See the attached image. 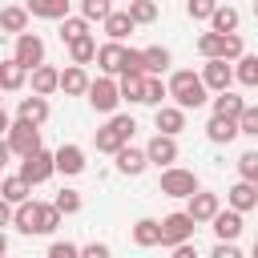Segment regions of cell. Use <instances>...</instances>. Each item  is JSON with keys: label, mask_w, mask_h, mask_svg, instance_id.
<instances>
[{"label": "cell", "mask_w": 258, "mask_h": 258, "mask_svg": "<svg viewBox=\"0 0 258 258\" xmlns=\"http://www.w3.org/2000/svg\"><path fill=\"white\" fill-rule=\"evenodd\" d=\"M129 16H133L137 24H153V20H157V4H153V0H129Z\"/></svg>", "instance_id": "obj_39"}, {"label": "cell", "mask_w": 258, "mask_h": 258, "mask_svg": "<svg viewBox=\"0 0 258 258\" xmlns=\"http://www.w3.org/2000/svg\"><path fill=\"white\" fill-rule=\"evenodd\" d=\"M0 194H4L12 206H20V202H28V198H32V185H28L20 173H12V177H4V181H0Z\"/></svg>", "instance_id": "obj_32"}, {"label": "cell", "mask_w": 258, "mask_h": 258, "mask_svg": "<svg viewBox=\"0 0 258 258\" xmlns=\"http://www.w3.org/2000/svg\"><path fill=\"white\" fill-rule=\"evenodd\" d=\"M81 254H85V258H109V246H105V242H85Z\"/></svg>", "instance_id": "obj_47"}, {"label": "cell", "mask_w": 258, "mask_h": 258, "mask_svg": "<svg viewBox=\"0 0 258 258\" xmlns=\"http://www.w3.org/2000/svg\"><path fill=\"white\" fill-rule=\"evenodd\" d=\"M133 133H137V121L129 113H109V121L93 133V145H97V153H117L121 145L133 141Z\"/></svg>", "instance_id": "obj_3"}, {"label": "cell", "mask_w": 258, "mask_h": 258, "mask_svg": "<svg viewBox=\"0 0 258 258\" xmlns=\"http://www.w3.org/2000/svg\"><path fill=\"white\" fill-rule=\"evenodd\" d=\"M0 254H8V234L0 230Z\"/></svg>", "instance_id": "obj_51"}, {"label": "cell", "mask_w": 258, "mask_h": 258, "mask_svg": "<svg viewBox=\"0 0 258 258\" xmlns=\"http://www.w3.org/2000/svg\"><path fill=\"white\" fill-rule=\"evenodd\" d=\"M24 81H28V69H24L16 56L0 60V89H4V93H20V89H24Z\"/></svg>", "instance_id": "obj_21"}, {"label": "cell", "mask_w": 258, "mask_h": 258, "mask_svg": "<svg viewBox=\"0 0 258 258\" xmlns=\"http://www.w3.org/2000/svg\"><path fill=\"white\" fill-rule=\"evenodd\" d=\"M238 177H246V181L258 177V153H254V149H246V153L238 157Z\"/></svg>", "instance_id": "obj_43"}, {"label": "cell", "mask_w": 258, "mask_h": 258, "mask_svg": "<svg viewBox=\"0 0 258 258\" xmlns=\"http://www.w3.org/2000/svg\"><path fill=\"white\" fill-rule=\"evenodd\" d=\"M101 24H105V36H109V40H125V36L137 28V20L129 16V8H125V12H109Z\"/></svg>", "instance_id": "obj_26"}, {"label": "cell", "mask_w": 258, "mask_h": 258, "mask_svg": "<svg viewBox=\"0 0 258 258\" xmlns=\"http://www.w3.org/2000/svg\"><path fill=\"white\" fill-rule=\"evenodd\" d=\"M73 254H81L77 242H52L48 246V258H73Z\"/></svg>", "instance_id": "obj_46"}, {"label": "cell", "mask_w": 258, "mask_h": 258, "mask_svg": "<svg viewBox=\"0 0 258 258\" xmlns=\"http://www.w3.org/2000/svg\"><path fill=\"white\" fill-rule=\"evenodd\" d=\"M52 206L69 218V214H81V206H85V202H81V189H69V185H64V189L52 198Z\"/></svg>", "instance_id": "obj_37"}, {"label": "cell", "mask_w": 258, "mask_h": 258, "mask_svg": "<svg viewBox=\"0 0 258 258\" xmlns=\"http://www.w3.org/2000/svg\"><path fill=\"white\" fill-rule=\"evenodd\" d=\"M210 226H214V234H218V238L238 242V234H242V210H234V206H230V210H218Z\"/></svg>", "instance_id": "obj_20"}, {"label": "cell", "mask_w": 258, "mask_h": 258, "mask_svg": "<svg viewBox=\"0 0 258 258\" xmlns=\"http://www.w3.org/2000/svg\"><path fill=\"white\" fill-rule=\"evenodd\" d=\"M69 60L73 64H89V60H97V40L85 32V36H77V40H69Z\"/></svg>", "instance_id": "obj_30"}, {"label": "cell", "mask_w": 258, "mask_h": 258, "mask_svg": "<svg viewBox=\"0 0 258 258\" xmlns=\"http://www.w3.org/2000/svg\"><path fill=\"white\" fill-rule=\"evenodd\" d=\"M165 97H169V85L161 81V73H145V101L141 105H165Z\"/></svg>", "instance_id": "obj_33"}, {"label": "cell", "mask_w": 258, "mask_h": 258, "mask_svg": "<svg viewBox=\"0 0 258 258\" xmlns=\"http://www.w3.org/2000/svg\"><path fill=\"white\" fill-rule=\"evenodd\" d=\"M198 52L202 56H226V32H214V28L202 32L198 36Z\"/></svg>", "instance_id": "obj_35"}, {"label": "cell", "mask_w": 258, "mask_h": 258, "mask_svg": "<svg viewBox=\"0 0 258 258\" xmlns=\"http://www.w3.org/2000/svg\"><path fill=\"white\" fill-rule=\"evenodd\" d=\"M69 4L73 0H24V8L40 20H64L69 16Z\"/></svg>", "instance_id": "obj_25"}, {"label": "cell", "mask_w": 258, "mask_h": 258, "mask_svg": "<svg viewBox=\"0 0 258 258\" xmlns=\"http://www.w3.org/2000/svg\"><path fill=\"white\" fill-rule=\"evenodd\" d=\"M89 32V16H64L60 20V40L69 44V40H77V36H85Z\"/></svg>", "instance_id": "obj_38"}, {"label": "cell", "mask_w": 258, "mask_h": 258, "mask_svg": "<svg viewBox=\"0 0 258 258\" xmlns=\"http://www.w3.org/2000/svg\"><path fill=\"white\" fill-rule=\"evenodd\" d=\"M89 105L97 109V113H117V105H121V85L105 73V77H97V81H89Z\"/></svg>", "instance_id": "obj_7"}, {"label": "cell", "mask_w": 258, "mask_h": 258, "mask_svg": "<svg viewBox=\"0 0 258 258\" xmlns=\"http://www.w3.org/2000/svg\"><path fill=\"white\" fill-rule=\"evenodd\" d=\"M0 93H4V89H0Z\"/></svg>", "instance_id": "obj_55"}, {"label": "cell", "mask_w": 258, "mask_h": 258, "mask_svg": "<svg viewBox=\"0 0 258 258\" xmlns=\"http://www.w3.org/2000/svg\"><path fill=\"white\" fill-rule=\"evenodd\" d=\"M8 129H12V117H8V113H4V105H0V137H4Z\"/></svg>", "instance_id": "obj_50"}, {"label": "cell", "mask_w": 258, "mask_h": 258, "mask_svg": "<svg viewBox=\"0 0 258 258\" xmlns=\"http://www.w3.org/2000/svg\"><path fill=\"white\" fill-rule=\"evenodd\" d=\"M121 101H133V105H141L145 101V73H121Z\"/></svg>", "instance_id": "obj_29"}, {"label": "cell", "mask_w": 258, "mask_h": 258, "mask_svg": "<svg viewBox=\"0 0 258 258\" xmlns=\"http://www.w3.org/2000/svg\"><path fill=\"white\" fill-rule=\"evenodd\" d=\"M194 230H198L194 214H189V210H173V214H165V218H161V246H165V250H173L177 242H189V238H194Z\"/></svg>", "instance_id": "obj_4"}, {"label": "cell", "mask_w": 258, "mask_h": 258, "mask_svg": "<svg viewBox=\"0 0 258 258\" xmlns=\"http://www.w3.org/2000/svg\"><path fill=\"white\" fill-rule=\"evenodd\" d=\"M202 81H206L210 93H222V89L234 85V64H230L226 56H206V64H202Z\"/></svg>", "instance_id": "obj_9"}, {"label": "cell", "mask_w": 258, "mask_h": 258, "mask_svg": "<svg viewBox=\"0 0 258 258\" xmlns=\"http://www.w3.org/2000/svg\"><path fill=\"white\" fill-rule=\"evenodd\" d=\"M145 153H149V165H157V169H165V165H177V137L173 133H153L149 137V145H145Z\"/></svg>", "instance_id": "obj_10"}, {"label": "cell", "mask_w": 258, "mask_h": 258, "mask_svg": "<svg viewBox=\"0 0 258 258\" xmlns=\"http://www.w3.org/2000/svg\"><path fill=\"white\" fill-rule=\"evenodd\" d=\"M254 258H258V238H254Z\"/></svg>", "instance_id": "obj_52"}, {"label": "cell", "mask_w": 258, "mask_h": 258, "mask_svg": "<svg viewBox=\"0 0 258 258\" xmlns=\"http://www.w3.org/2000/svg\"><path fill=\"white\" fill-rule=\"evenodd\" d=\"M185 202H189L185 210L194 214V222H198V226H202V222H214V214L222 210V198H218V194H210V189H194Z\"/></svg>", "instance_id": "obj_13"}, {"label": "cell", "mask_w": 258, "mask_h": 258, "mask_svg": "<svg viewBox=\"0 0 258 258\" xmlns=\"http://www.w3.org/2000/svg\"><path fill=\"white\" fill-rule=\"evenodd\" d=\"M238 24H242V12L230 8V4H218L214 16H210V28L214 32H238Z\"/></svg>", "instance_id": "obj_28"}, {"label": "cell", "mask_w": 258, "mask_h": 258, "mask_svg": "<svg viewBox=\"0 0 258 258\" xmlns=\"http://www.w3.org/2000/svg\"><path fill=\"white\" fill-rule=\"evenodd\" d=\"M169 60H173V56H169L165 44H149V48H145V73H165Z\"/></svg>", "instance_id": "obj_36"}, {"label": "cell", "mask_w": 258, "mask_h": 258, "mask_svg": "<svg viewBox=\"0 0 258 258\" xmlns=\"http://www.w3.org/2000/svg\"><path fill=\"white\" fill-rule=\"evenodd\" d=\"M28 8H20V4H8V8H0V32H28Z\"/></svg>", "instance_id": "obj_27"}, {"label": "cell", "mask_w": 258, "mask_h": 258, "mask_svg": "<svg viewBox=\"0 0 258 258\" xmlns=\"http://www.w3.org/2000/svg\"><path fill=\"white\" fill-rule=\"evenodd\" d=\"M210 258H242V250H238V242L218 238V242H214V250H210Z\"/></svg>", "instance_id": "obj_45"}, {"label": "cell", "mask_w": 258, "mask_h": 258, "mask_svg": "<svg viewBox=\"0 0 258 258\" xmlns=\"http://www.w3.org/2000/svg\"><path fill=\"white\" fill-rule=\"evenodd\" d=\"M254 16H258V0H254Z\"/></svg>", "instance_id": "obj_53"}, {"label": "cell", "mask_w": 258, "mask_h": 258, "mask_svg": "<svg viewBox=\"0 0 258 258\" xmlns=\"http://www.w3.org/2000/svg\"><path fill=\"white\" fill-rule=\"evenodd\" d=\"M12 157H16V153H12V145H8V137H0V169H4V165H8Z\"/></svg>", "instance_id": "obj_49"}, {"label": "cell", "mask_w": 258, "mask_h": 258, "mask_svg": "<svg viewBox=\"0 0 258 258\" xmlns=\"http://www.w3.org/2000/svg\"><path fill=\"white\" fill-rule=\"evenodd\" d=\"M169 97H173V105H181V109H202V105L210 101V89H206L202 73L177 69V73L169 77Z\"/></svg>", "instance_id": "obj_2"}, {"label": "cell", "mask_w": 258, "mask_h": 258, "mask_svg": "<svg viewBox=\"0 0 258 258\" xmlns=\"http://www.w3.org/2000/svg\"><path fill=\"white\" fill-rule=\"evenodd\" d=\"M56 173H64V177H77V173H85V149L81 145H60L56 149Z\"/></svg>", "instance_id": "obj_17"}, {"label": "cell", "mask_w": 258, "mask_h": 258, "mask_svg": "<svg viewBox=\"0 0 258 258\" xmlns=\"http://www.w3.org/2000/svg\"><path fill=\"white\" fill-rule=\"evenodd\" d=\"M234 81H242L246 89H258V56H238V64H234Z\"/></svg>", "instance_id": "obj_34"}, {"label": "cell", "mask_w": 258, "mask_h": 258, "mask_svg": "<svg viewBox=\"0 0 258 258\" xmlns=\"http://www.w3.org/2000/svg\"><path fill=\"white\" fill-rule=\"evenodd\" d=\"M206 137H210L214 145H230V141L238 137V121H234V117H222V113H214V117L206 121Z\"/></svg>", "instance_id": "obj_19"}, {"label": "cell", "mask_w": 258, "mask_h": 258, "mask_svg": "<svg viewBox=\"0 0 258 258\" xmlns=\"http://www.w3.org/2000/svg\"><path fill=\"white\" fill-rule=\"evenodd\" d=\"M97 64H101V73L121 77V69H125V44H121V40L101 44V48H97Z\"/></svg>", "instance_id": "obj_15"}, {"label": "cell", "mask_w": 258, "mask_h": 258, "mask_svg": "<svg viewBox=\"0 0 258 258\" xmlns=\"http://www.w3.org/2000/svg\"><path fill=\"white\" fill-rule=\"evenodd\" d=\"M226 206H234V210H242V214H246V210H258V185L246 181V177L234 181V185L226 189Z\"/></svg>", "instance_id": "obj_14"}, {"label": "cell", "mask_w": 258, "mask_h": 258, "mask_svg": "<svg viewBox=\"0 0 258 258\" xmlns=\"http://www.w3.org/2000/svg\"><path fill=\"white\" fill-rule=\"evenodd\" d=\"M242 109H246V101L238 97V93H230V89H222V93H214V113H222V117H242Z\"/></svg>", "instance_id": "obj_31"}, {"label": "cell", "mask_w": 258, "mask_h": 258, "mask_svg": "<svg viewBox=\"0 0 258 258\" xmlns=\"http://www.w3.org/2000/svg\"><path fill=\"white\" fill-rule=\"evenodd\" d=\"M60 93H64V97H85V93H89V73H85V64H69V69L60 73Z\"/></svg>", "instance_id": "obj_22"}, {"label": "cell", "mask_w": 258, "mask_h": 258, "mask_svg": "<svg viewBox=\"0 0 258 258\" xmlns=\"http://www.w3.org/2000/svg\"><path fill=\"white\" fill-rule=\"evenodd\" d=\"M133 246H141V250L161 246V222L157 218H137L133 222Z\"/></svg>", "instance_id": "obj_23"}, {"label": "cell", "mask_w": 258, "mask_h": 258, "mask_svg": "<svg viewBox=\"0 0 258 258\" xmlns=\"http://www.w3.org/2000/svg\"><path fill=\"white\" fill-rule=\"evenodd\" d=\"M238 133H242V137H258V105H246V109H242Z\"/></svg>", "instance_id": "obj_41"}, {"label": "cell", "mask_w": 258, "mask_h": 258, "mask_svg": "<svg viewBox=\"0 0 258 258\" xmlns=\"http://www.w3.org/2000/svg\"><path fill=\"white\" fill-rule=\"evenodd\" d=\"M214 8H218V0H185L189 20H210V16H214Z\"/></svg>", "instance_id": "obj_42"}, {"label": "cell", "mask_w": 258, "mask_h": 258, "mask_svg": "<svg viewBox=\"0 0 258 258\" xmlns=\"http://www.w3.org/2000/svg\"><path fill=\"white\" fill-rule=\"evenodd\" d=\"M60 218H64V214H60L52 202H36V198H28V202L16 206L12 226H16L20 234H52V230L60 226Z\"/></svg>", "instance_id": "obj_1"}, {"label": "cell", "mask_w": 258, "mask_h": 258, "mask_svg": "<svg viewBox=\"0 0 258 258\" xmlns=\"http://www.w3.org/2000/svg\"><path fill=\"white\" fill-rule=\"evenodd\" d=\"M113 161H117V173H125V177H141L149 169V153L137 149V145H121L113 153Z\"/></svg>", "instance_id": "obj_12"}, {"label": "cell", "mask_w": 258, "mask_h": 258, "mask_svg": "<svg viewBox=\"0 0 258 258\" xmlns=\"http://www.w3.org/2000/svg\"><path fill=\"white\" fill-rule=\"evenodd\" d=\"M254 185H258V177H254Z\"/></svg>", "instance_id": "obj_54"}, {"label": "cell", "mask_w": 258, "mask_h": 258, "mask_svg": "<svg viewBox=\"0 0 258 258\" xmlns=\"http://www.w3.org/2000/svg\"><path fill=\"white\" fill-rule=\"evenodd\" d=\"M12 214H16V206L0 194V230H4V226H12Z\"/></svg>", "instance_id": "obj_48"}, {"label": "cell", "mask_w": 258, "mask_h": 258, "mask_svg": "<svg viewBox=\"0 0 258 258\" xmlns=\"http://www.w3.org/2000/svg\"><path fill=\"white\" fill-rule=\"evenodd\" d=\"M48 97H40V93H32V97H20V105H16V117H24V121H32V125H44L48 121Z\"/></svg>", "instance_id": "obj_18"}, {"label": "cell", "mask_w": 258, "mask_h": 258, "mask_svg": "<svg viewBox=\"0 0 258 258\" xmlns=\"http://www.w3.org/2000/svg\"><path fill=\"white\" fill-rule=\"evenodd\" d=\"M52 173H56V153H48L44 145H40L36 153L20 157V177H24L28 185H44Z\"/></svg>", "instance_id": "obj_5"}, {"label": "cell", "mask_w": 258, "mask_h": 258, "mask_svg": "<svg viewBox=\"0 0 258 258\" xmlns=\"http://www.w3.org/2000/svg\"><path fill=\"white\" fill-rule=\"evenodd\" d=\"M153 125H157V133H181L185 129V109L181 105H157V113H153Z\"/></svg>", "instance_id": "obj_16"}, {"label": "cell", "mask_w": 258, "mask_h": 258, "mask_svg": "<svg viewBox=\"0 0 258 258\" xmlns=\"http://www.w3.org/2000/svg\"><path fill=\"white\" fill-rule=\"evenodd\" d=\"M121 73H145V48H125V69Z\"/></svg>", "instance_id": "obj_44"}, {"label": "cell", "mask_w": 258, "mask_h": 258, "mask_svg": "<svg viewBox=\"0 0 258 258\" xmlns=\"http://www.w3.org/2000/svg\"><path fill=\"white\" fill-rule=\"evenodd\" d=\"M113 12V0H81V16H89V20H105Z\"/></svg>", "instance_id": "obj_40"}, {"label": "cell", "mask_w": 258, "mask_h": 258, "mask_svg": "<svg viewBox=\"0 0 258 258\" xmlns=\"http://www.w3.org/2000/svg\"><path fill=\"white\" fill-rule=\"evenodd\" d=\"M157 189H161L165 198H189V194H194V189H202V185H198V173H194V169L165 165V169H161V181H157Z\"/></svg>", "instance_id": "obj_6"}, {"label": "cell", "mask_w": 258, "mask_h": 258, "mask_svg": "<svg viewBox=\"0 0 258 258\" xmlns=\"http://www.w3.org/2000/svg\"><path fill=\"white\" fill-rule=\"evenodd\" d=\"M4 137H8V145H12L16 157H28V153L40 149V125H32V121H24V117H16Z\"/></svg>", "instance_id": "obj_8"}, {"label": "cell", "mask_w": 258, "mask_h": 258, "mask_svg": "<svg viewBox=\"0 0 258 258\" xmlns=\"http://www.w3.org/2000/svg\"><path fill=\"white\" fill-rule=\"evenodd\" d=\"M12 56L32 73L36 64H44V40H40L36 32H16V48H12Z\"/></svg>", "instance_id": "obj_11"}, {"label": "cell", "mask_w": 258, "mask_h": 258, "mask_svg": "<svg viewBox=\"0 0 258 258\" xmlns=\"http://www.w3.org/2000/svg\"><path fill=\"white\" fill-rule=\"evenodd\" d=\"M56 89H60V69H52V64H36V69H32V93L52 97Z\"/></svg>", "instance_id": "obj_24"}]
</instances>
